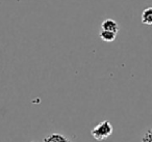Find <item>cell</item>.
I'll return each instance as SVG.
<instances>
[{
	"instance_id": "obj_2",
	"label": "cell",
	"mask_w": 152,
	"mask_h": 142,
	"mask_svg": "<svg viewBox=\"0 0 152 142\" xmlns=\"http://www.w3.org/2000/svg\"><path fill=\"white\" fill-rule=\"evenodd\" d=\"M101 29L106 30V31H112L115 33H118L119 31V25L115 20L113 19H106L102 22L101 24Z\"/></svg>"
},
{
	"instance_id": "obj_6",
	"label": "cell",
	"mask_w": 152,
	"mask_h": 142,
	"mask_svg": "<svg viewBox=\"0 0 152 142\" xmlns=\"http://www.w3.org/2000/svg\"><path fill=\"white\" fill-rule=\"evenodd\" d=\"M32 142H37V141H32Z\"/></svg>"
},
{
	"instance_id": "obj_3",
	"label": "cell",
	"mask_w": 152,
	"mask_h": 142,
	"mask_svg": "<svg viewBox=\"0 0 152 142\" xmlns=\"http://www.w3.org/2000/svg\"><path fill=\"white\" fill-rule=\"evenodd\" d=\"M141 21L145 25H152V7L144 9L141 16Z\"/></svg>"
},
{
	"instance_id": "obj_5",
	"label": "cell",
	"mask_w": 152,
	"mask_h": 142,
	"mask_svg": "<svg viewBox=\"0 0 152 142\" xmlns=\"http://www.w3.org/2000/svg\"><path fill=\"white\" fill-rule=\"evenodd\" d=\"M142 142H152V129L146 131L142 138Z\"/></svg>"
},
{
	"instance_id": "obj_1",
	"label": "cell",
	"mask_w": 152,
	"mask_h": 142,
	"mask_svg": "<svg viewBox=\"0 0 152 142\" xmlns=\"http://www.w3.org/2000/svg\"><path fill=\"white\" fill-rule=\"evenodd\" d=\"M113 131H114V129H113L112 123L108 120H104L96 125L91 131V134L94 139L98 140V141H102V140H105L108 137H110Z\"/></svg>"
},
{
	"instance_id": "obj_4",
	"label": "cell",
	"mask_w": 152,
	"mask_h": 142,
	"mask_svg": "<svg viewBox=\"0 0 152 142\" xmlns=\"http://www.w3.org/2000/svg\"><path fill=\"white\" fill-rule=\"evenodd\" d=\"M99 36L102 41L104 42H114L117 38V33L112 31H106V30H102L99 33Z\"/></svg>"
}]
</instances>
